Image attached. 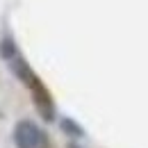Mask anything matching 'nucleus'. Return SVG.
I'll return each instance as SVG.
<instances>
[{
  "label": "nucleus",
  "instance_id": "2",
  "mask_svg": "<svg viewBox=\"0 0 148 148\" xmlns=\"http://www.w3.org/2000/svg\"><path fill=\"white\" fill-rule=\"evenodd\" d=\"M14 141L18 148H53L48 134L34 121H18L14 128Z\"/></svg>",
  "mask_w": 148,
  "mask_h": 148
},
{
  "label": "nucleus",
  "instance_id": "4",
  "mask_svg": "<svg viewBox=\"0 0 148 148\" xmlns=\"http://www.w3.org/2000/svg\"><path fill=\"white\" fill-rule=\"evenodd\" d=\"M0 53H2V57H7V59L14 55V43H12V39H5V41H2V48H0Z\"/></svg>",
  "mask_w": 148,
  "mask_h": 148
},
{
  "label": "nucleus",
  "instance_id": "1",
  "mask_svg": "<svg viewBox=\"0 0 148 148\" xmlns=\"http://www.w3.org/2000/svg\"><path fill=\"white\" fill-rule=\"evenodd\" d=\"M12 66H14V73L18 75L21 80L30 87V91H32V96H34V105H37V110L43 114V119H53V100H50V93H48V89L41 84V80H39L37 75L30 71V66L25 64V62H21V59H16V62H12Z\"/></svg>",
  "mask_w": 148,
  "mask_h": 148
},
{
  "label": "nucleus",
  "instance_id": "3",
  "mask_svg": "<svg viewBox=\"0 0 148 148\" xmlns=\"http://www.w3.org/2000/svg\"><path fill=\"white\" fill-rule=\"evenodd\" d=\"M62 130H64V132H69L71 137H82V128H80V125H75L71 119H64V121H62Z\"/></svg>",
  "mask_w": 148,
  "mask_h": 148
}]
</instances>
